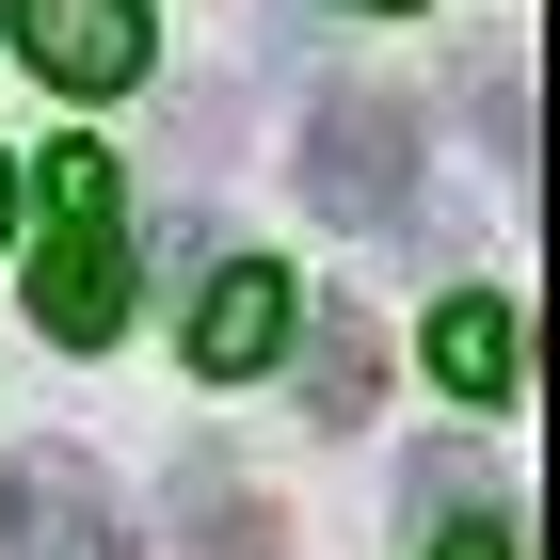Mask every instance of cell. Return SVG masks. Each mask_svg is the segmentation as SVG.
Returning <instances> with one entry per match:
<instances>
[{"mask_svg":"<svg viewBox=\"0 0 560 560\" xmlns=\"http://www.w3.org/2000/svg\"><path fill=\"white\" fill-rule=\"evenodd\" d=\"M48 257H33V320L65 352H96L113 320H129V241H113V161L96 144H48Z\"/></svg>","mask_w":560,"mask_h":560,"instance_id":"obj_1","label":"cell"},{"mask_svg":"<svg viewBox=\"0 0 560 560\" xmlns=\"http://www.w3.org/2000/svg\"><path fill=\"white\" fill-rule=\"evenodd\" d=\"M400 192H417V113H400L385 81H352L304 113V209L337 224H400Z\"/></svg>","mask_w":560,"mask_h":560,"instance_id":"obj_2","label":"cell"},{"mask_svg":"<svg viewBox=\"0 0 560 560\" xmlns=\"http://www.w3.org/2000/svg\"><path fill=\"white\" fill-rule=\"evenodd\" d=\"M0 560H129V513L81 448H16L0 465Z\"/></svg>","mask_w":560,"mask_h":560,"instance_id":"obj_3","label":"cell"},{"mask_svg":"<svg viewBox=\"0 0 560 560\" xmlns=\"http://www.w3.org/2000/svg\"><path fill=\"white\" fill-rule=\"evenodd\" d=\"M16 48L65 96H129L144 81V0H16Z\"/></svg>","mask_w":560,"mask_h":560,"instance_id":"obj_4","label":"cell"},{"mask_svg":"<svg viewBox=\"0 0 560 560\" xmlns=\"http://www.w3.org/2000/svg\"><path fill=\"white\" fill-rule=\"evenodd\" d=\"M272 352H289V272H272V257H224L209 304H192V369H209V385H257Z\"/></svg>","mask_w":560,"mask_h":560,"instance_id":"obj_5","label":"cell"},{"mask_svg":"<svg viewBox=\"0 0 560 560\" xmlns=\"http://www.w3.org/2000/svg\"><path fill=\"white\" fill-rule=\"evenodd\" d=\"M432 369H448V400H513V304H432Z\"/></svg>","mask_w":560,"mask_h":560,"instance_id":"obj_6","label":"cell"},{"mask_svg":"<svg viewBox=\"0 0 560 560\" xmlns=\"http://www.w3.org/2000/svg\"><path fill=\"white\" fill-rule=\"evenodd\" d=\"M304 417L320 432L369 417V320H352V304H320V337H304Z\"/></svg>","mask_w":560,"mask_h":560,"instance_id":"obj_7","label":"cell"},{"mask_svg":"<svg viewBox=\"0 0 560 560\" xmlns=\"http://www.w3.org/2000/svg\"><path fill=\"white\" fill-rule=\"evenodd\" d=\"M432 560H528V545H513V513H448V528H432Z\"/></svg>","mask_w":560,"mask_h":560,"instance_id":"obj_8","label":"cell"},{"mask_svg":"<svg viewBox=\"0 0 560 560\" xmlns=\"http://www.w3.org/2000/svg\"><path fill=\"white\" fill-rule=\"evenodd\" d=\"M0 224H16V176H0Z\"/></svg>","mask_w":560,"mask_h":560,"instance_id":"obj_9","label":"cell"}]
</instances>
